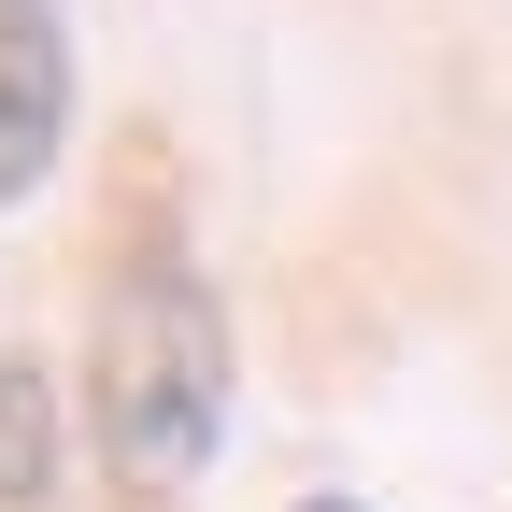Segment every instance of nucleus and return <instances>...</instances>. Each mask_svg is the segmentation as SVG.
<instances>
[{
  "label": "nucleus",
  "instance_id": "20e7f679",
  "mask_svg": "<svg viewBox=\"0 0 512 512\" xmlns=\"http://www.w3.org/2000/svg\"><path fill=\"white\" fill-rule=\"evenodd\" d=\"M0 57L29 86H72V0H0Z\"/></svg>",
  "mask_w": 512,
  "mask_h": 512
},
{
  "label": "nucleus",
  "instance_id": "39448f33",
  "mask_svg": "<svg viewBox=\"0 0 512 512\" xmlns=\"http://www.w3.org/2000/svg\"><path fill=\"white\" fill-rule=\"evenodd\" d=\"M299 512H356V498H299Z\"/></svg>",
  "mask_w": 512,
  "mask_h": 512
},
{
  "label": "nucleus",
  "instance_id": "f257e3e1",
  "mask_svg": "<svg viewBox=\"0 0 512 512\" xmlns=\"http://www.w3.org/2000/svg\"><path fill=\"white\" fill-rule=\"evenodd\" d=\"M228 399H242L228 299L185 256H143L100 299V342H86V427H100L114 498H185L214 470V441H228Z\"/></svg>",
  "mask_w": 512,
  "mask_h": 512
},
{
  "label": "nucleus",
  "instance_id": "f03ea898",
  "mask_svg": "<svg viewBox=\"0 0 512 512\" xmlns=\"http://www.w3.org/2000/svg\"><path fill=\"white\" fill-rule=\"evenodd\" d=\"M57 384H43V356H0V512H29V498H57Z\"/></svg>",
  "mask_w": 512,
  "mask_h": 512
},
{
  "label": "nucleus",
  "instance_id": "7ed1b4c3",
  "mask_svg": "<svg viewBox=\"0 0 512 512\" xmlns=\"http://www.w3.org/2000/svg\"><path fill=\"white\" fill-rule=\"evenodd\" d=\"M57 114H72V86H29V72H0V214H15L29 185L57 171Z\"/></svg>",
  "mask_w": 512,
  "mask_h": 512
}]
</instances>
